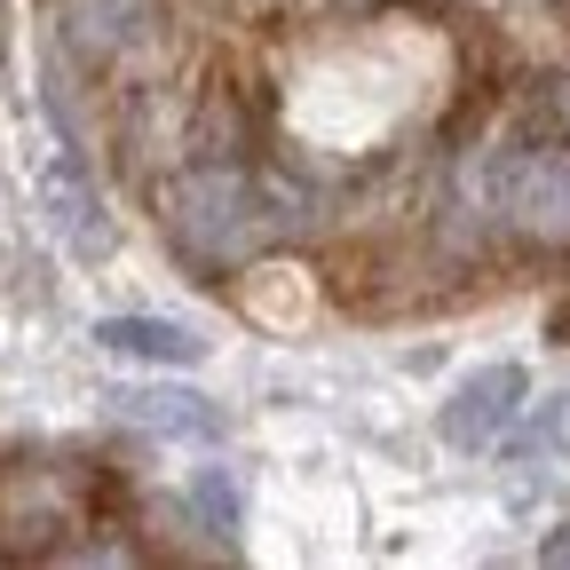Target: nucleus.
<instances>
[{"mask_svg": "<svg viewBox=\"0 0 570 570\" xmlns=\"http://www.w3.org/2000/svg\"><path fill=\"white\" fill-rule=\"evenodd\" d=\"M167 238L190 269H238L277 238L269 190L246 159H190L167 183Z\"/></svg>", "mask_w": 570, "mask_h": 570, "instance_id": "obj_1", "label": "nucleus"}, {"mask_svg": "<svg viewBox=\"0 0 570 570\" xmlns=\"http://www.w3.org/2000/svg\"><path fill=\"white\" fill-rule=\"evenodd\" d=\"M468 198L475 214L508 223L531 246H570V142H515V151L468 159Z\"/></svg>", "mask_w": 570, "mask_h": 570, "instance_id": "obj_2", "label": "nucleus"}, {"mask_svg": "<svg viewBox=\"0 0 570 570\" xmlns=\"http://www.w3.org/2000/svg\"><path fill=\"white\" fill-rule=\"evenodd\" d=\"M523 396H531L523 365H483V373H468V381L452 389V404H444V444H452V452H491L499 436H515Z\"/></svg>", "mask_w": 570, "mask_h": 570, "instance_id": "obj_3", "label": "nucleus"}, {"mask_svg": "<svg viewBox=\"0 0 570 570\" xmlns=\"http://www.w3.org/2000/svg\"><path fill=\"white\" fill-rule=\"evenodd\" d=\"M151 32V0H63V48L88 63H119Z\"/></svg>", "mask_w": 570, "mask_h": 570, "instance_id": "obj_4", "label": "nucleus"}, {"mask_svg": "<svg viewBox=\"0 0 570 570\" xmlns=\"http://www.w3.org/2000/svg\"><path fill=\"white\" fill-rule=\"evenodd\" d=\"M96 341L111 348V356H135V365H198L206 356V341L190 333V325H167V317H104L96 325Z\"/></svg>", "mask_w": 570, "mask_h": 570, "instance_id": "obj_5", "label": "nucleus"}, {"mask_svg": "<svg viewBox=\"0 0 570 570\" xmlns=\"http://www.w3.org/2000/svg\"><path fill=\"white\" fill-rule=\"evenodd\" d=\"M119 412H127L135 428H151V436H190V444H214V436H223V412H214L206 396H190V389H127Z\"/></svg>", "mask_w": 570, "mask_h": 570, "instance_id": "obj_6", "label": "nucleus"}, {"mask_svg": "<svg viewBox=\"0 0 570 570\" xmlns=\"http://www.w3.org/2000/svg\"><path fill=\"white\" fill-rule=\"evenodd\" d=\"M48 214H56V230L71 238V254H104L111 246V230H104V206H96V190H88V175H80V159H71V142H63V159H56V175H48Z\"/></svg>", "mask_w": 570, "mask_h": 570, "instance_id": "obj_7", "label": "nucleus"}, {"mask_svg": "<svg viewBox=\"0 0 570 570\" xmlns=\"http://www.w3.org/2000/svg\"><path fill=\"white\" fill-rule=\"evenodd\" d=\"M190 508L206 515V531H223V539H238V523H246V499H238L230 468H198L190 475Z\"/></svg>", "mask_w": 570, "mask_h": 570, "instance_id": "obj_8", "label": "nucleus"}, {"mask_svg": "<svg viewBox=\"0 0 570 570\" xmlns=\"http://www.w3.org/2000/svg\"><path fill=\"white\" fill-rule=\"evenodd\" d=\"M539 562H570V523H562V531H547V547H539Z\"/></svg>", "mask_w": 570, "mask_h": 570, "instance_id": "obj_9", "label": "nucleus"}, {"mask_svg": "<svg viewBox=\"0 0 570 570\" xmlns=\"http://www.w3.org/2000/svg\"><path fill=\"white\" fill-rule=\"evenodd\" d=\"M547 119H554V127H562V135H570V80H562V88H554V96H547Z\"/></svg>", "mask_w": 570, "mask_h": 570, "instance_id": "obj_10", "label": "nucleus"}]
</instances>
